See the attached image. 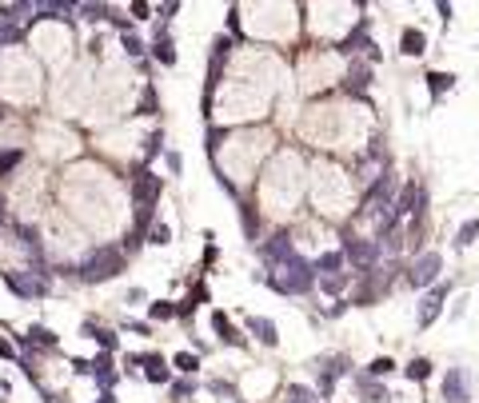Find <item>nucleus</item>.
I'll list each match as a JSON object with an SVG mask.
<instances>
[{
  "label": "nucleus",
  "mask_w": 479,
  "mask_h": 403,
  "mask_svg": "<svg viewBox=\"0 0 479 403\" xmlns=\"http://www.w3.org/2000/svg\"><path fill=\"white\" fill-rule=\"evenodd\" d=\"M64 276H76L80 284H108V280H116L124 271V252L120 247H96L84 264H76V268H60Z\"/></svg>",
  "instance_id": "nucleus-1"
},
{
  "label": "nucleus",
  "mask_w": 479,
  "mask_h": 403,
  "mask_svg": "<svg viewBox=\"0 0 479 403\" xmlns=\"http://www.w3.org/2000/svg\"><path fill=\"white\" fill-rule=\"evenodd\" d=\"M260 280H264L267 288H276L279 296H304V291H312V284H316V264L296 256V259H288L276 276H260Z\"/></svg>",
  "instance_id": "nucleus-2"
},
{
  "label": "nucleus",
  "mask_w": 479,
  "mask_h": 403,
  "mask_svg": "<svg viewBox=\"0 0 479 403\" xmlns=\"http://www.w3.org/2000/svg\"><path fill=\"white\" fill-rule=\"evenodd\" d=\"M160 196H164V180L148 168H136V176H132V204L136 208H152Z\"/></svg>",
  "instance_id": "nucleus-3"
},
{
  "label": "nucleus",
  "mask_w": 479,
  "mask_h": 403,
  "mask_svg": "<svg viewBox=\"0 0 479 403\" xmlns=\"http://www.w3.org/2000/svg\"><path fill=\"white\" fill-rule=\"evenodd\" d=\"M439 271H444V256H439V252H424V256L408 268V284H412V288H432V284H439Z\"/></svg>",
  "instance_id": "nucleus-4"
},
{
  "label": "nucleus",
  "mask_w": 479,
  "mask_h": 403,
  "mask_svg": "<svg viewBox=\"0 0 479 403\" xmlns=\"http://www.w3.org/2000/svg\"><path fill=\"white\" fill-rule=\"evenodd\" d=\"M379 252H383V244H376V240H356V235H347V244H344V256L352 259L359 271H376Z\"/></svg>",
  "instance_id": "nucleus-5"
},
{
  "label": "nucleus",
  "mask_w": 479,
  "mask_h": 403,
  "mask_svg": "<svg viewBox=\"0 0 479 403\" xmlns=\"http://www.w3.org/2000/svg\"><path fill=\"white\" fill-rule=\"evenodd\" d=\"M4 284H8L16 296H24V300H40V296H48V276H40V271H28V276H21V271H4Z\"/></svg>",
  "instance_id": "nucleus-6"
},
{
  "label": "nucleus",
  "mask_w": 479,
  "mask_h": 403,
  "mask_svg": "<svg viewBox=\"0 0 479 403\" xmlns=\"http://www.w3.org/2000/svg\"><path fill=\"white\" fill-rule=\"evenodd\" d=\"M260 256H264V264H272V268H284L288 259H296V247H292V235L288 232H276L267 244H260Z\"/></svg>",
  "instance_id": "nucleus-7"
},
{
  "label": "nucleus",
  "mask_w": 479,
  "mask_h": 403,
  "mask_svg": "<svg viewBox=\"0 0 479 403\" xmlns=\"http://www.w3.org/2000/svg\"><path fill=\"white\" fill-rule=\"evenodd\" d=\"M444 399L447 403H468L471 399V375L463 368H447V375H444Z\"/></svg>",
  "instance_id": "nucleus-8"
},
{
  "label": "nucleus",
  "mask_w": 479,
  "mask_h": 403,
  "mask_svg": "<svg viewBox=\"0 0 479 403\" xmlns=\"http://www.w3.org/2000/svg\"><path fill=\"white\" fill-rule=\"evenodd\" d=\"M447 291H451V284H435L432 291H427L424 300H420V327H432L435 320H439V312H444V300Z\"/></svg>",
  "instance_id": "nucleus-9"
},
{
  "label": "nucleus",
  "mask_w": 479,
  "mask_h": 403,
  "mask_svg": "<svg viewBox=\"0 0 479 403\" xmlns=\"http://www.w3.org/2000/svg\"><path fill=\"white\" fill-rule=\"evenodd\" d=\"M316 371H320V392L328 395L335 387V380L340 375H347V356H323V359H316Z\"/></svg>",
  "instance_id": "nucleus-10"
},
{
  "label": "nucleus",
  "mask_w": 479,
  "mask_h": 403,
  "mask_svg": "<svg viewBox=\"0 0 479 403\" xmlns=\"http://www.w3.org/2000/svg\"><path fill=\"white\" fill-rule=\"evenodd\" d=\"M128 363H144L148 383H172V368H168L160 356H128Z\"/></svg>",
  "instance_id": "nucleus-11"
},
{
  "label": "nucleus",
  "mask_w": 479,
  "mask_h": 403,
  "mask_svg": "<svg viewBox=\"0 0 479 403\" xmlns=\"http://www.w3.org/2000/svg\"><path fill=\"white\" fill-rule=\"evenodd\" d=\"M356 392H359V403H391V392L379 380H371L368 371L356 375Z\"/></svg>",
  "instance_id": "nucleus-12"
},
{
  "label": "nucleus",
  "mask_w": 479,
  "mask_h": 403,
  "mask_svg": "<svg viewBox=\"0 0 479 403\" xmlns=\"http://www.w3.org/2000/svg\"><path fill=\"white\" fill-rule=\"evenodd\" d=\"M368 84H371V64H364V60H352L344 88L352 92V96H364V92H368Z\"/></svg>",
  "instance_id": "nucleus-13"
},
{
  "label": "nucleus",
  "mask_w": 479,
  "mask_h": 403,
  "mask_svg": "<svg viewBox=\"0 0 479 403\" xmlns=\"http://www.w3.org/2000/svg\"><path fill=\"white\" fill-rule=\"evenodd\" d=\"M212 327H216V336H220V344H228V347H248V339L240 336V327H236L224 312H212Z\"/></svg>",
  "instance_id": "nucleus-14"
},
{
  "label": "nucleus",
  "mask_w": 479,
  "mask_h": 403,
  "mask_svg": "<svg viewBox=\"0 0 479 403\" xmlns=\"http://www.w3.org/2000/svg\"><path fill=\"white\" fill-rule=\"evenodd\" d=\"M248 332L260 339L264 347H276L279 344V332H276V324L267 320V315H248Z\"/></svg>",
  "instance_id": "nucleus-15"
},
{
  "label": "nucleus",
  "mask_w": 479,
  "mask_h": 403,
  "mask_svg": "<svg viewBox=\"0 0 479 403\" xmlns=\"http://www.w3.org/2000/svg\"><path fill=\"white\" fill-rule=\"evenodd\" d=\"M92 380L100 383L104 392H112V383H116V371H112V351H100V356L92 359Z\"/></svg>",
  "instance_id": "nucleus-16"
},
{
  "label": "nucleus",
  "mask_w": 479,
  "mask_h": 403,
  "mask_svg": "<svg viewBox=\"0 0 479 403\" xmlns=\"http://www.w3.org/2000/svg\"><path fill=\"white\" fill-rule=\"evenodd\" d=\"M152 57H156L164 68H172V64H176V45H172V36H168V28H156V40H152Z\"/></svg>",
  "instance_id": "nucleus-17"
},
{
  "label": "nucleus",
  "mask_w": 479,
  "mask_h": 403,
  "mask_svg": "<svg viewBox=\"0 0 479 403\" xmlns=\"http://www.w3.org/2000/svg\"><path fill=\"white\" fill-rule=\"evenodd\" d=\"M80 332H84V336H88V339H96V344H100L104 351H116V347H120V339H116V332H108V327H96V324H92V320H84V327H80Z\"/></svg>",
  "instance_id": "nucleus-18"
},
{
  "label": "nucleus",
  "mask_w": 479,
  "mask_h": 403,
  "mask_svg": "<svg viewBox=\"0 0 479 403\" xmlns=\"http://www.w3.org/2000/svg\"><path fill=\"white\" fill-rule=\"evenodd\" d=\"M180 308L172 300H156V303H148V324H168V320H176Z\"/></svg>",
  "instance_id": "nucleus-19"
},
{
  "label": "nucleus",
  "mask_w": 479,
  "mask_h": 403,
  "mask_svg": "<svg viewBox=\"0 0 479 403\" xmlns=\"http://www.w3.org/2000/svg\"><path fill=\"white\" fill-rule=\"evenodd\" d=\"M400 48L408 52V57H420L427 48V36L420 33V28H403V36H400Z\"/></svg>",
  "instance_id": "nucleus-20"
},
{
  "label": "nucleus",
  "mask_w": 479,
  "mask_h": 403,
  "mask_svg": "<svg viewBox=\"0 0 479 403\" xmlns=\"http://www.w3.org/2000/svg\"><path fill=\"white\" fill-rule=\"evenodd\" d=\"M344 252H323L320 259H316V271H320V276H340V268H344Z\"/></svg>",
  "instance_id": "nucleus-21"
},
{
  "label": "nucleus",
  "mask_w": 479,
  "mask_h": 403,
  "mask_svg": "<svg viewBox=\"0 0 479 403\" xmlns=\"http://www.w3.org/2000/svg\"><path fill=\"white\" fill-rule=\"evenodd\" d=\"M24 344H36V347H56V332L52 327H45V324H33L28 327V336H21Z\"/></svg>",
  "instance_id": "nucleus-22"
},
{
  "label": "nucleus",
  "mask_w": 479,
  "mask_h": 403,
  "mask_svg": "<svg viewBox=\"0 0 479 403\" xmlns=\"http://www.w3.org/2000/svg\"><path fill=\"white\" fill-rule=\"evenodd\" d=\"M284 403H320V395L312 387H304V383H288V399Z\"/></svg>",
  "instance_id": "nucleus-23"
},
{
  "label": "nucleus",
  "mask_w": 479,
  "mask_h": 403,
  "mask_svg": "<svg viewBox=\"0 0 479 403\" xmlns=\"http://www.w3.org/2000/svg\"><path fill=\"white\" fill-rule=\"evenodd\" d=\"M172 368L184 371V375H196V371H200V359L192 356V351H176V356H172Z\"/></svg>",
  "instance_id": "nucleus-24"
},
{
  "label": "nucleus",
  "mask_w": 479,
  "mask_h": 403,
  "mask_svg": "<svg viewBox=\"0 0 479 403\" xmlns=\"http://www.w3.org/2000/svg\"><path fill=\"white\" fill-rule=\"evenodd\" d=\"M451 84H456V76H451V72H427V88H432V96L447 92Z\"/></svg>",
  "instance_id": "nucleus-25"
},
{
  "label": "nucleus",
  "mask_w": 479,
  "mask_h": 403,
  "mask_svg": "<svg viewBox=\"0 0 479 403\" xmlns=\"http://www.w3.org/2000/svg\"><path fill=\"white\" fill-rule=\"evenodd\" d=\"M475 235H479V220H468V224H459V232H456V247L475 244Z\"/></svg>",
  "instance_id": "nucleus-26"
},
{
  "label": "nucleus",
  "mask_w": 479,
  "mask_h": 403,
  "mask_svg": "<svg viewBox=\"0 0 479 403\" xmlns=\"http://www.w3.org/2000/svg\"><path fill=\"white\" fill-rule=\"evenodd\" d=\"M320 288L328 291V296H340V291L347 288V271H340V276H320Z\"/></svg>",
  "instance_id": "nucleus-27"
},
{
  "label": "nucleus",
  "mask_w": 479,
  "mask_h": 403,
  "mask_svg": "<svg viewBox=\"0 0 479 403\" xmlns=\"http://www.w3.org/2000/svg\"><path fill=\"white\" fill-rule=\"evenodd\" d=\"M120 45H124V57H132V60H140V57H144V40H140L136 33H124V40H120Z\"/></svg>",
  "instance_id": "nucleus-28"
},
{
  "label": "nucleus",
  "mask_w": 479,
  "mask_h": 403,
  "mask_svg": "<svg viewBox=\"0 0 479 403\" xmlns=\"http://www.w3.org/2000/svg\"><path fill=\"white\" fill-rule=\"evenodd\" d=\"M80 16L84 21H112V8L108 4H80Z\"/></svg>",
  "instance_id": "nucleus-29"
},
{
  "label": "nucleus",
  "mask_w": 479,
  "mask_h": 403,
  "mask_svg": "<svg viewBox=\"0 0 479 403\" xmlns=\"http://www.w3.org/2000/svg\"><path fill=\"white\" fill-rule=\"evenodd\" d=\"M21 160H24L21 148H8V152H0V176H8V172L16 168V164H21Z\"/></svg>",
  "instance_id": "nucleus-30"
},
{
  "label": "nucleus",
  "mask_w": 479,
  "mask_h": 403,
  "mask_svg": "<svg viewBox=\"0 0 479 403\" xmlns=\"http://www.w3.org/2000/svg\"><path fill=\"white\" fill-rule=\"evenodd\" d=\"M148 244H156V247H164V244H172V228L168 224H152V232H148Z\"/></svg>",
  "instance_id": "nucleus-31"
},
{
  "label": "nucleus",
  "mask_w": 479,
  "mask_h": 403,
  "mask_svg": "<svg viewBox=\"0 0 479 403\" xmlns=\"http://www.w3.org/2000/svg\"><path fill=\"white\" fill-rule=\"evenodd\" d=\"M388 371H396V363H391L388 356H379V359H371V363H368V375H371V380H383Z\"/></svg>",
  "instance_id": "nucleus-32"
},
{
  "label": "nucleus",
  "mask_w": 479,
  "mask_h": 403,
  "mask_svg": "<svg viewBox=\"0 0 479 403\" xmlns=\"http://www.w3.org/2000/svg\"><path fill=\"white\" fill-rule=\"evenodd\" d=\"M160 152H164V132H152L144 140V160H156Z\"/></svg>",
  "instance_id": "nucleus-33"
},
{
  "label": "nucleus",
  "mask_w": 479,
  "mask_h": 403,
  "mask_svg": "<svg viewBox=\"0 0 479 403\" xmlns=\"http://www.w3.org/2000/svg\"><path fill=\"white\" fill-rule=\"evenodd\" d=\"M408 375H412V380H427V375H432V359H412V363H408Z\"/></svg>",
  "instance_id": "nucleus-34"
},
{
  "label": "nucleus",
  "mask_w": 479,
  "mask_h": 403,
  "mask_svg": "<svg viewBox=\"0 0 479 403\" xmlns=\"http://www.w3.org/2000/svg\"><path fill=\"white\" fill-rule=\"evenodd\" d=\"M152 112H156V88L148 84L144 96H140V116H152Z\"/></svg>",
  "instance_id": "nucleus-35"
},
{
  "label": "nucleus",
  "mask_w": 479,
  "mask_h": 403,
  "mask_svg": "<svg viewBox=\"0 0 479 403\" xmlns=\"http://www.w3.org/2000/svg\"><path fill=\"white\" fill-rule=\"evenodd\" d=\"M164 164H168V172H172V176H180V172H184V156H180V152H164Z\"/></svg>",
  "instance_id": "nucleus-36"
},
{
  "label": "nucleus",
  "mask_w": 479,
  "mask_h": 403,
  "mask_svg": "<svg viewBox=\"0 0 479 403\" xmlns=\"http://www.w3.org/2000/svg\"><path fill=\"white\" fill-rule=\"evenodd\" d=\"M212 392L220 395V399H224V395H228V399H240V395H236V387L228 380H212Z\"/></svg>",
  "instance_id": "nucleus-37"
},
{
  "label": "nucleus",
  "mask_w": 479,
  "mask_h": 403,
  "mask_svg": "<svg viewBox=\"0 0 479 403\" xmlns=\"http://www.w3.org/2000/svg\"><path fill=\"white\" fill-rule=\"evenodd\" d=\"M124 327H128L132 336H148V332H152V324H148V320H124Z\"/></svg>",
  "instance_id": "nucleus-38"
},
{
  "label": "nucleus",
  "mask_w": 479,
  "mask_h": 403,
  "mask_svg": "<svg viewBox=\"0 0 479 403\" xmlns=\"http://www.w3.org/2000/svg\"><path fill=\"white\" fill-rule=\"evenodd\" d=\"M196 392V383H188V380H180V383H172V395L176 399H188V395Z\"/></svg>",
  "instance_id": "nucleus-39"
},
{
  "label": "nucleus",
  "mask_w": 479,
  "mask_h": 403,
  "mask_svg": "<svg viewBox=\"0 0 479 403\" xmlns=\"http://www.w3.org/2000/svg\"><path fill=\"white\" fill-rule=\"evenodd\" d=\"M176 308H180V320H188V315L196 312V308H200V303H192V296H188V300H184V303H176Z\"/></svg>",
  "instance_id": "nucleus-40"
},
{
  "label": "nucleus",
  "mask_w": 479,
  "mask_h": 403,
  "mask_svg": "<svg viewBox=\"0 0 479 403\" xmlns=\"http://www.w3.org/2000/svg\"><path fill=\"white\" fill-rule=\"evenodd\" d=\"M148 12H152V8H148V4H140V0L132 4V16H136V21H148Z\"/></svg>",
  "instance_id": "nucleus-41"
},
{
  "label": "nucleus",
  "mask_w": 479,
  "mask_h": 403,
  "mask_svg": "<svg viewBox=\"0 0 479 403\" xmlns=\"http://www.w3.org/2000/svg\"><path fill=\"white\" fill-rule=\"evenodd\" d=\"M0 224H4V228H12V224H16V220L8 216V208H4V200H0Z\"/></svg>",
  "instance_id": "nucleus-42"
},
{
  "label": "nucleus",
  "mask_w": 479,
  "mask_h": 403,
  "mask_svg": "<svg viewBox=\"0 0 479 403\" xmlns=\"http://www.w3.org/2000/svg\"><path fill=\"white\" fill-rule=\"evenodd\" d=\"M0 356H8V359H12V356H16V347H12L8 339H0Z\"/></svg>",
  "instance_id": "nucleus-43"
},
{
  "label": "nucleus",
  "mask_w": 479,
  "mask_h": 403,
  "mask_svg": "<svg viewBox=\"0 0 479 403\" xmlns=\"http://www.w3.org/2000/svg\"><path fill=\"white\" fill-rule=\"evenodd\" d=\"M96 403H116V395H112V392H100V399H96Z\"/></svg>",
  "instance_id": "nucleus-44"
},
{
  "label": "nucleus",
  "mask_w": 479,
  "mask_h": 403,
  "mask_svg": "<svg viewBox=\"0 0 479 403\" xmlns=\"http://www.w3.org/2000/svg\"><path fill=\"white\" fill-rule=\"evenodd\" d=\"M236 403H244V399H236Z\"/></svg>",
  "instance_id": "nucleus-45"
}]
</instances>
